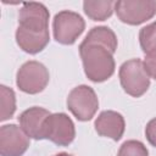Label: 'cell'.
<instances>
[{
	"instance_id": "ffe728a7",
	"label": "cell",
	"mask_w": 156,
	"mask_h": 156,
	"mask_svg": "<svg viewBox=\"0 0 156 156\" xmlns=\"http://www.w3.org/2000/svg\"><path fill=\"white\" fill-rule=\"evenodd\" d=\"M54 156H73V155L67 154V152H60V154H56V155H54Z\"/></svg>"
},
{
	"instance_id": "3957f363",
	"label": "cell",
	"mask_w": 156,
	"mask_h": 156,
	"mask_svg": "<svg viewBox=\"0 0 156 156\" xmlns=\"http://www.w3.org/2000/svg\"><path fill=\"white\" fill-rule=\"evenodd\" d=\"M85 22L80 15L73 11H61L56 13L52 22L54 38L63 45H72L84 32Z\"/></svg>"
},
{
	"instance_id": "5bb4252c",
	"label": "cell",
	"mask_w": 156,
	"mask_h": 156,
	"mask_svg": "<svg viewBox=\"0 0 156 156\" xmlns=\"http://www.w3.org/2000/svg\"><path fill=\"white\" fill-rule=\"evenodd\" d=\"M116 2L112 0H98V1H84L83 10L85 15L93 21H105L111 17Z\"/></svg>"
},
{
	"instance_id": "52a82bcc",
	"label": "cell",
	"mask_w": 156,
	"mask_h": 156,
	"mask_svg": "<svg viewBox=\"0 0 156 156\" xmlns=\"http://www.w3.org/2000/svg\"><path fill=\"white\" fill-rule=\"evenodd\" d=\"M43 135L44 139H48L56 145L67 146L76 136L74 124L66 113H51L45 119Z\"/></svg>"
},
{
	"instance_id": "2e32d148",
	"label": "cell",
	"mask_w": 156,
	"mask_h": 156,
	"mask_svg": "<svg viewBox=\"0 0 156 156\" xmlns=\"http://www.w3.org/2000/svg\"><path fill=\"white\" fill-rule=\"evenodd\" d=\"M139 43L145 55L156 51V22H152L140 29Z\"/></svg>"
},
{
	"instance_id": "30bf717a",
	"label": "cell",
	"mask_w": 156,
	"mask_h": 156,
	"mask_svg": "<svg viewBox=\"0 0 156 156\" xmlns=\"http://www.w3.org/2000/svg\"><path fill=\"white\" fill-rule=\"evenodd\" d=\"M50 115L51 113L43 107H30L20 115V126L29 138H33L35 140L44 139V123Z\"/></svg>"
},
{
	"instance_id": "ba28073f",
	"label": "cell",
	"mask_w": 156,
	"mask_h": 156,
	"mask_svg": "<svg viewBox=\"0 0 156 156\" xmlns=\"http://www.w3.org/2000/svg\"><path fill=\"white\" fill-rule=\"evenodd\" d=\"M29 146V136L16 124H5L0 128V155L22 156Z\"/></svg>"
},
{
	"instance_id": "d6986e66",
	"label": "cell",
	"mask_w": 156,
	"mask_h": 156,
	"mask_svg": "<svg viewBox=\"0 0 156 156\" xmlns=\"http://www.w3.org/2000/svg\"><path fill=\"white\" fill-rule=\"evenodd\" d=\"M145 135L147 141L156 147V117L152 118L151 121H149V123L145 127Z\"/></svg>"
},
{
	"instance_id": "e0dca14e",
	"label": "cell",
	"mask_w": 156,
	"mask_h": 156,
	"mask_svg": "<svg viewBox=\"0 0 156 156\" xmlns=\"http://www.w3.org/2000/svg\"><path fill=\"white\" fill-rule=\"evenodd\" d=\"M117 156H149V151L141 141L127 140L119 147Z\"/></svg>"
},
{
	"instance_id": "5b68a950",
	"label": "cell",
	"mask_w": 156,
	"mask_h": 156,
	"mask_svg": "<svg viewBox=\"0 0 156 156\" xmlns=\"http://www.w3.org/2000/svg\"><path fill=\"white\" fill-rule=\"evenodd\" d=\"M49 79V71L41 62L28 61L17 71L16 84L23 93L38 94L46 88Z\"/></svg>"
},
{
	"instance_id": "277c9868",
	"label": "cell",
	"mask_w": 156,
	"mask_h": 156,
	"mask_svg": "<svg viewBox=\"0 0 156 156\" xmlns=\"http://www.w3.org/2000/svg\"><path fill=\"white\" fill-rule=\"evenodd\" d=\"M67 107L78 121H90L98 111L99 100L93 88L78 85L71 90L67 98Z\"/></svg>"
},
{
	"instance_id": "8992f818",
	"label": "cell",
	"mask_w": 156,
	"mask_h": 156,
	"mask_svg": "<svg viewBox=\"0 0 156 156\" xmlns=\"http://www.w3.org/2000/svg\"><path fill=\"white\" fill-rule=\"evenodd\" d=\"M115 11L117 17L127 24L138 26L156 15L155 0H119L116 1Z\"/></svg>"
},
{
	"instance_id": "9a60e30c",
	"label": "cell",
	"mask_w": 156,
	"mask_h": 156,
	"mask_svg": "<svg viewBox=\"0 0 156 156\" xmlns=\"http://www.w3.org/2000/svg\"><path fill=\"white\" fill-rule=\"evenodd\" d=\"M0 94H1V115H0V119L1 121H6L10 117H12V115L16 111V95L15 91L6 87V85H1L0 87Z\"/></svg>"
},
{
	"instance_id": "7a4b0ae2",
	"label": "cell",
	"mask_w": 156,
	"mask_h": 156,
	"mask_svg": "<svg viewBox=\"0 0 156 156\" xmlns=\"http://www.w3.org/2000/svg\"><path fill=\"white\" fill-rule=\"evenodd\" d=\"M118 76L123 90L133 98L141 96L150 87V77L144 62L139 58H132L122 63Z\"/></svg>"
},
{
	"instance_id": "6da1fadb",
	"label": "cell",
	"mask_w": 156,
	"mask_h": 156,
	"mask_svg": "<svg viewBox=\"0 0 156 156\" xmlns=\"http://www.w3.org/2000/svg\"><path fill=\"white\" fill-rule=\"evenodd\" d=\"M79 55L85 76L95 83L107 80L115 72L113 54L106 48L94 44H80Z\"/></svg>"
},
{
	"instance_id": "ac0fdd59",
	"label": "cell",
	"mask_w": 156,
	"mask_h": 156,
	"mask_svg": "<svg viewBox=\"0 0 156 156\" xmlns=\"http://www.w3.org/2000/svg\"><path fill=\"white\" fill-rule=\"evenodd\" d=\"M144 67H145L149 77L156 79V51H152V52L145 55Z\"/></svg>"
},
{
	"instance_id": "4fadbf2b",
	"label": "cell",
	"mask_w": 156,
	"mask_h": 156,
	"mask_svg": "<svg viewBox=\"0 0 156 156\" xmlns=\"http://www.w3.org/2000/svg\"><path fill=\"white\" fill-rule=\"evenodd\" d=\"M82 44L100 45V46L106 48L112 54H115L116 49H117V37L113 33V30L110 29L108 27H104V26L94 27L87 34V37Z\"/></svg>"
},
{
	"instance_id": "7c38bea8",
	"label": "cell",
	"mask_w": 156,
	"mask_h": 156,
	"mask_svg": "<svg viewBox=\"0 0 156 156\" xmlns=\"http://www.w3.org/2000/svg\"><path fill=\"white\" fill-rule=\"evenodd\" d=\"M50 34L48 30H32L18 26L16 30L17 45L28 54H38L49 44Z\"/></svg>"
},
{
	"instance_id": "8fae6325",
	"label": "cell",
	"mask_w": 156,
	"mask_h": 156,
	"mask_svg": "<svg viewBox=\"0 0 156 156\" xmlns=\"http://www.w3.org/2000/svg\"><path fill=\"white\" fill-rule=\"evenodd\" d=\"M95 130L99 135L110 138L115 141L119 140L124 133V118L116 111H102L95 119Z\"/></svg>"
},
{
	"instance_id": "9c48e42d",
	"label": "cell",
	"mask_w": 156,
	"mask_h": 156,
	"mask_svg": "<svg viewBox=\"0 0 156 156\" xmlns=\"http://www.w3.org/2000/svg\"><path fill=\"white\" fill-rule=\"evenodd\" d=\"M49 11L40 2H24L18 12L21 27L32 30L49 29Z\"/></svg>"
}]
</instances>
